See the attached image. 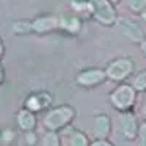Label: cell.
Here are the masks:
<instances>
[{
  "instance_id": "cell-4",
  "label": "cell",
  "mask_w": 146,
  "mask_h": 146,
  "mask_svg": "<svg viewBox=\"0 0 146 146\" xmlns=\"http://www.w3.org/2000/svg\"><path fill=\"white\" fill-rule=\"evenodd\" d=\"M133 69V64L130 60L127 58H120V60H115L114 63H111L107 69V73L111 79H115V80H120V79H124L129 76V73L131 72Z\"/></svg>"
},
{
  "instance_id": "cell-7",
  "label": "cell",
  "mask_w": 146,
  "mask_h": 146,
  "mask_svg": "<svg viewBox=\"0 0 146 146\" xmlns=\"http://www.w3.org/2000/svg\"><path fill=\"white\" fill-rule=\"evenodd\" d=\"M121 131L127 139H133L136 136V121L131 114H126L121 118Z\"/></svg>"
},
{
  "instance_id": "cell-22",
  "label": "cell",
  "mask_w": 146,
  "mask_h": 146,
  "mask_svg": "<svg viewBox=\"0 0 146 146\" xmlns=\"http://www.w3.org/2000/svg\"><path fill=\"white\" fill-rule=\"evenodd\" d=\"M2 50H3V48H2V42H0V54H2Z\"/></svg>"
},
{
  "instance_id": "cell-15",
  "label": "cell",
  "mask_w": 146,
  "mask_h": 146,
  "mask_svg": "<svg viewBox=\"0 0 146 146\" xmlns=\"http://www.w3.org/2000/svg\"><path fill=\"white\" fill-rule=\"evenodd\" d=\"M129 6L136 12L143 10L146 7V0H129Z\"/></svg>"
},
{
  "instance_id": "cell-10",
  "label": "cell",
  "mask_w": 146,
  "mask_h": 146,
  "mask_svg": "<svg viewBox=\"0 0 146 146\" xmlns=\"http://www.w3.org/2000/svg\"><path fill=\"white\" fill-rule=\"evenodd\" d=\"M18 121H19V126L23 129V130H31L35 124V118L34 115L27 111V110H23V111H21L18 114Z\"/></svg>"
},
{
  "instance_id": "cell-16",
  "label": "cell",
  "mask_w": 146,
  "mask_h": 146,
  "mask_svg": "<svg viewBox=\"0 0 146 146\" xmlns=\"http://www.w3.org/2000/svg\"><path fill=\"white\" fill-rule=\"evenodd\" d=\"M135 86L137 88V89H146V72H143V73H140V75L136 78V80H135Z\"/></svg>"
},
{
  "instance_id": "cell-19",
  "label": "cell",
  "mask_w": 146,
  "mask_h": 146,
  "mask_svg": "<svg viewBox=\"0 0 146 146\" xmlns=\"http://www.w3.org/2000/svg\"><path fill=\"white\" fill-rule=\"evenodd\" d=\"M142 48H143V51H145V54H146V41L142 42Z\"/></svg>"
},
{
  "instance_id": "cell-3",
  "label": "cell",
  "mask_w": 146,
  "mask_h": 146,
  "mask_svg": "<svg viewBox=\"0 0 146 146\" xmlns=\"http://www.w3.org/2000/svg\"><path fill=\"white\" fill-rule=\"evenodd\" d=\"M111 101L118 110H127L135 102V89L127 85H123L113 92Z\"/></svg>"
},
{
  "instance_id": "cell-11",
  "label": "cell",
  "mask_w": 146,
  "mask_h": 146,
  "mask_svg": "<svg viewBox=\"0 0 146 146\" xmlns=\"http://www.w3.org/2000/svg\"><path fill=\"white\" fill-rule=\"evenodd\" d=\"M44 96L45 95H34V96H31V98L27 101L28 108H31V110H41L42 107H45L48 104V101H50V98H47V100L42 101Z\"/></svg>"
},
{
  "instance_id": "cell-12",
  "label": "cell",
  "mask_w": 146,
  "mask_h": 146,
  "mask_svg": "<svg viewBox=\"0 0 146 146\" xmlns=\"http://www.w3.org/2000/svg\"><path fill=\"white\" fill-rule=\"evenodd\" d=\"M60 23H62V27L72 31V32H78L79 28H80V22L78 18H73V16H64L62 21H60Z\"/></svg>"
},
{
  "instance_id": "cell-13",
  "label": "cell",
  "mask_w": 146,
  "mask_h": 146,
  "mask_svg": "<svg viewBox=\"0 0 146 146\" xmlns=\"http://www.w3.org/2000/svg\"><path fill=\"white\" fill-rule=\"evenodd\" d=\"M42 146H58V137L54 131L47 133L42 139Z\"/></svg>"
},
{
  "instance_id": "cell-2",
  "label": "cell",
  "mask_w": 146,
  "mask_h": 146,
  "mask_svg": "<svg viewBox=\"0 0 146 146\" xmlns=\"http://www.w3.org/2000/svg\"><path fill=\"white\" fill-rule=\"evenodd\" d=\"M91 9L94 12L95 18L102 23H113L115 21V13L108 0H91Z\"/></svg>"
},
{
  "instance_id": "cell-8",
  "label": "cell",
  "mask_w": 146,
  "mask_h": 146,
  "mask_svg": "<svg viewBox=\"0 0 146 146\" xmlns=\"http://www.w3.org/2000/svg\"><path fill=\"white\" fill-rule=\"evenodd\" d=\"M57 27V19L56 18H50V16H45V18H40L36 19L31 28L38 31V32H45V31H50V29H54Z\"/></svg>"
},
{
  "instance_id": "cell-20",
  "label": "cell",
  "mask_w": 146,
  "mask_h": 146,
  "mask_svg": "<svg viewBox=\"0 0 146 146\" xmlns=\"http://www.w3.org/2000/svg\"><path fill=\"white\" fill-rule=\"evenodd\" d=\"M2 79H3V72H2V67H0V82H2Z\"/></svg>"
},
{
  "instance_id": "cell-14",
  "label": "cell",
  "mask_w": 146,
  "mask_h": 146,
  "mask_svg": "<svg viewBox=\"0 0 146 146\" xmlns=\"http://www.w3.org/2000/svg\"><path fill=\"white\" fill-rule=\"evenodd\" d=\"M72 146H88V140L82 133H73L72 136Z\"/></svg>"
},
{
  "instance_id": "cell-23",
  "label": "cell",
  "mask_w": 146,
  "mask_h": 146,
  "mask_svg": "<svg viewBox=\"0 0 146 146\" xmlns=\"http://www.w3.org/2000/svg\"><path fill=\"white\" fill-rule=\"evenodd\" d=\"M143 18L146 19V12H143Z\"/></svg>"
},
{
  "instance_id": "cell-18",
  "label": "cell",
  "mask_w": 146,
  "mask_h": 146,
  "mask_svg": "<svg viewBox=\"0 0 146 146\" xmlns=\"http://www.w3.org/2000/svg\"><path fill=\"white\" fill-rule=\"evenodd\" d=\"M92 146H113V145H111V143H108V142H105V140H102V139H101V140H98V142H95V143H94Z\"/></svg>"
},
{
  "instance_id": "cell-5",
  "label": "cell",
  "mask_w": 146,
  "mask_h": 146,
  "mask_svg": "<svg viewBox=\"0 0 146 146\" xmlns=\"http://www.w3.org/2000/svg\"><path fill=\"white\" fill-rule=\"evenodd\" d=\"M118 23H120V29L123 31V34L126 36H129L130 40H133V41L143 40V29L136 22H131L129 19H121Z\"/></svg>"
},
{
  "instance_id": "cell-21",
  "label": "cell",
  "mask_w": 146,
  "mask_h": 146,
  "mask_svg": "<svg viewBox=\"0 0 146 146\" xmlns=\"http://www.w3.org/2000/svg\"><path fill=\"white\" fill-rule=\"evenodd\" d=\"M143 113H145V117H146V100H145V108H143Z\"/></svg>"
},
{
  "instance_id": "cell-6",
  "label": "cell",
  "mask_w": 146,
  "mask_h": 146,
  "mask_svg": "<svg viewBox=\"0 0 146 146\" xmlns=\"http://www.w3.org/2000/svg\"><path fill=\"white\" fill-rule=\"evenodd\" d=\"M105 76V73L100 69H92V70H86L82 72L80 75L78 76V82L83 86H92V85L100 83Z\"/></svg>"
},
{
  "instance_id": "cell-9",
  "label": "cell",
  "mask_w": 146,
  "mask_h": 146,
  "mask_svg": "<svg viewBox=\"0 0 146 146\" xmlns=\"http://www.w3.org/2000/svg\"><path fill=\"white\" fill-rule=\"evenodd\" d=\"M110 131V118L107 115H98L95 118V136L104 139Z\"/></svg>"
},
{
  "instance_id": "cell-17",
  "label": "cell",
  "mask_w": 146,
  "mask_h": 146,
  "mask_svg": "<svg viewBox=\"0 0 146 146\" xmlns=\"http://www.w3.org/2000/svg\"><path fill=\"white\" fill-rule=\"evenodd\" d=\"M140 146H146V123L140 127Z\"/></svg>"
},
{
  "instance_id": "cell-1",
  "label": "cell",
  "mask_w": 146,
  "mask_h": 146,
  "mask_svg": "<svg viewBox=\"0 0 146 146\" xmlns=\"http://www.w3.org/2000/svg\"><path fill=\"white\" fill-rule=\"evenodd\" d=\"M73 115H75V113H73V110L70 107H60V108L51 110L45 115L44 123L50 130H56L58 127L64 126L66 123H69Z\"/></svg>"
}]
</instances>
